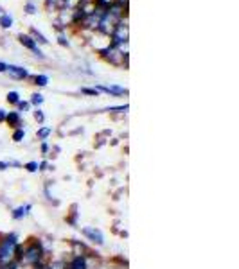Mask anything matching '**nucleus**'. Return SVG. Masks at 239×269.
Here are the masks:
<instances>
[{"label": "nucleus", "mask_w": 239, "mask_h": 269, "mask_svg": "<svg viewBox=\"0 0 239 269\" xmlns=\"http://www.w3.org/2000/svg\"><path fill=\"white\" fill-rule=\"evenodd\" d=\"M23 244V251H22V259H20V264L25 266V268H31L36 262H41V260H49V255H47L45 246H43V241L38 237L29 239L27 242H22Z\"/></svg>", "instance_id": "f257e3e1"}, {"label": "nucleus", "mask_w": 239, "mask_h": 269, "mask_svg": "<svg viewBox=\"0 0 239 269\" xmlns=\"http://www.w3.org/2000/svg\"><path fill=\"white\" fill-rule=\"evenodd\" d=\"M20 244V237L16 233H4L0 235V268L16 262V248Z\"/></svg>", "instance_id": "f03ea898"}, {"label": "nucleus", "mask_w": 239, "mask_h": 269, "mask_svg": "<svg viewBox=\"0 0 239 269\" xmlns=\"http://www.w3.org/2000/svg\"><path fill=\"white\" fill-rule=\"evenodd\" d=\"M99 52L106 61L112 63V65H115V67H121L122 61H124V58H126V54H122V50L119 49V47H112V45L106 47V49H101Z\"/></svg>", "instance_id": "7ed1b4c3"}, {"label": "nucleus", "mask_w": 239, "mask_h": 269, "mask_svg": "<svg viewBox=\"0 0 239 269\" xmlns=\"http://www.w3.org/2000/svg\"><path fill=\"white\" fill-rule=\"evenodd\" d=\"M81 235L90 244H94V246H104L103 232L99 228H95V226H85V228H81Z\"/></svg>", "instance_id": "20e7f679"}, {"label": "nucleus", "mask_w": 239, "mask_h": 269, "mask_svg": "<svg viewBox=\"0 0 239 269\" xmlns=\"http://www.w3.org/2000/svg\"><path fill=\"white\" fill-rule=\"evenodd\" d=\"M70 248H72V255L99 257V253H95L94 255V250H92L88 244H85L83 241H77V239H72V241H70Z\"/></svg>", "instance_id": "39448f33"}, {"label": "nucleus", "mask_w": 239, "mask_h": 269, "mask_svg": "<svg viewBox=\"0 0 239 269\" xmlns=\"http://www.w3.org/2000/svg\"><path fill=\"white\" fill-rule=\"evenodd\" d=\"M31 210H32L31 203H23V205L16 206V208H13V210H11V217H13L14 221H22V219H25L29 214H31Z\"/></svg>", "instance_id": "423d86ee"}, {"label": "nucleus", "mask_w": 239, "mask_h": 269, "mask_svg": "<svg viewBox=\"0 0 239 269\" xmlns=\"http://www.w3.org/2000/svg\"><path fill=\"white\" fill-rule=\"evenodd\" d=\"M18 40H20V43H22L23 47H27L29 50H32V52L36 54L38 58H45V56H43V52H41V50L38 49L36 41L32 40V38H31V36H29V34H20V36H18Z\"/></svg>", "instance_id": "0eeeda50"}, {"label": "nucleus", "mask_w": 239, "mask_h": 269, "mask_svg": "<svg viewBox=\"0 0 239 269\" xmlns=\"http://www.w3.org/2000/svg\"><path fill=\"white\" fill-rule=\"evenodd\" d=\"M7 72H9V76L13 77V79H16V81H23V79H27V77H31L25 68L16 67V65H7Z\"/></svg>", "instance_id": "6e6552de"}, {"label": "nucleus", "mask_w": 239, "mask_h": 269, "mask_svg": "<svg viewBox=\"0 0 239 269\" xmlns=\"http://www.w3.org/2000/svg\"><path fill=\"white\" fill-rule=\"evenodd\" d=\"M5 122H7L13 130H16V128H23L20 112H7V115H5Z\"/></svg>", "instance_id": "1a4fd4ad"}, {"label": "nucleus", "mask_w": 239, "mask_h": 269, "mask_svg": "<svg viewBox=\"0 0 239 269\" xmlns=\"http://www.w3.org/2000/svg\"><path fill=\"white\" fill-rule=\"evenodd\" d=\"M77 208H79V205H77V203H74V205L70 206V212H68V215L65 217L67 224H70V226H74V228H77V217H79V212H77Z\"/></svg>", "instance_id": "9d476101"}, {"label": "nucleus", "mask_w": 239, "mask_h": 269, "mask_svg": "<svg viewBox=\"0 0 239 269\" xmlns=\"http://www.w3.org/2000/svg\"><path fill=\"white\" fill-rule=\"evenodd\" d=\"M99 92H104V94H110V95H126L128 90L126 88H121V86H97Z\"/></svg>", "instance_id": "9b49d317"}, {"label": "nucleus", "mask_w": 239, "mask_h": 269, "mask_svg": "<svg viewBox=\"0 0 239 269\" xmlns=\"http://www.w3.org/2000/svg\"><path fill=\"white\" fill-rule=\"evenodd\" d=\"M94 269H124V266H113V260H97Z\"/></svg>", "instance_id": "f8f14e48"}, {"label": "nucleus", "mask_w": 239, "mask_h": 269, "mask_svg": "<svg viewBox=\"0 0 239 269\" xmlns=\"http://www.w3.org/2000/svg\"><path fill=\"white\" fill-rule=\"evenodd\" d=\"M50 134H52V128H40V130H38V133H36V136L41 140V142H43V140L49 138Z\"/></svg>", "instance_id": "ddd939ff"}, {"label": "nucleus", "mask_w": 239, "mask_h": 269, "mask_svg": "<svg viewBox=\"0 0 239 269\" xmlns=\"http://www.w3.org/2000/svg\"><path fill=\"white\" fill-rule=\"evenodd\" d=\"M43 101H45V97H43V95L41 94H32L31 95V101H29V103H31V106H41V104H43Z\"/></svg>", "instance_id": "4468645a"}, {"label": "nucleus", "mask_w": 239, "mask_h": 269, "mask_svg": "<svg viewBox=\"0 0 239 269\" xmlns=\"http://www.w3.org/2000/svg\"><path fill=\"white\" fill-rule=\"evenodd\" d=\"M23 138H25V128H16L13 131V140L14 142H22Z\"/></svg>", "instance_id": "2eb2a0df"}, {"label": "nucleus", "mask_w": 239, "mask_h": 269, "mask_svg": "<svg viewBox=\"0 0 239 269\" xmlns=\"http://www.w3.org/2000/svg\"><path fill=\"white\" fill-rule=\"evenodd\" d=\"M0 25L4 27V29H9L13 25V18L9 14H0Z\"/></svg>", "instance_id": "dca6fc26"}, {"label": "nucleus", "mask_w": 239, "mask_h": 269, "mask_svg": "<svg viewBox=\"0 0 239 269\" xmlns=\"http://www.w3.org/2000/svg\"><path fill=\"white\" fill-rule=\"evenodd\" d=\"M23 169L27 170V172H31V174H34V172H38V161L31 160L27 161V163H23Z\"/></svg>", "instance_id": "f3484780"}, {"label": "nucleus", "mask_w": 239, "mask_h": 269, "mask_svg": "<svg viewBox=\"0 0 239 269\" xmlns=\"http://www.w3.org/2000/svg\"><path fill=\"white\" fill-rule=\"evenodd\" d=\"M5 101H7V103L9 104H14V106H16V104H18V101H20V94L18 92H9V94H7V97H5Z\"/></svg>", "instance_id": "a211bd4d"}, {"label": "nucleus", "mask_w": 239, "mask_h": 269, "mask_svg": "<svg viewBox=\"0 0 239 269\" xmlns=\"http://www.w3.org/2000/svg\"><path fill=\"white\" fill-rule=\"evenodd\" d=\"M34 85H36V86H47V85H49V77H47L45 74L34 76Z\"/></svg>", "instance_id": "6ab92c4d"}, {"label": "nucleus", "mask_w": 239, "mask_h": 269, "mask_svg": "<svg viewBox=\"0 0 239 269\" xmlns=\"http://www.w3.org/2000/svg\"><path fill=\"white\" fill-rule=\"evenodd\" d=\"M45 170H54V165H50L49 161H38V172H45Z\"/></svg>", "instance_id": "aec40b11"}, {"label": "nucleus", "mask_w": 239, "mask_h": 269, "mask_svg": "<svg viewBox=\"0 0 239 269\" xmlns=\"http://www.w3.org/2000/svg\"><path fill=\"white\" fill-rule=\"evenodd\" d=\"M31 34H32L31 38H32V40H34V41H40V43H47V41H49V40H45V36L41 34V32H38L36 29H32Z\"/></svg>", "instance_id": "412c9836"}, {"label": "nucleus", "mask_w": 239, "mask_h": 269, "mask_svg": "<svg viewBox=\"0 0 239 269\" xmlns=\"http://www.w3.org/2000/svg\"><path fill=\"white\" fill-rule=\"evenodd\" d=\"M34 121H36L38 124H43V122H45V113L41 112L40 108H36V110H34Z\"/></svg>", "instance_id": "4be33fe9"}, {"label": "nucleus", "mask_w": 239, "mask_h": 269, "mask_svg": "<svg viewBox=\"0 0 239 269\" xmlns=\"http://www.w3.org/2000/svg\"><path fill=\"white\" fill-rule=\"evenodd\" d=\"M128 104H124V106H112V108H108L106 112H112V113H126L128 112Z\"/></svg>", "instance_id": "5701e85b"}, {"label": "nucleus", "mask_w": 239, "mask_h": 269, "mask_svg": "<svg viewBox=\"0 0 239 269\" xmlns=\"http://www.w3.org/2000/svg\"><path fill=\"white\" fill-rule=\"evenodd\" d=\"M16 106H18V110H20V112H23V113L31 110V103H27V101H22V99L18 101V104H16Z\"/></svg>", "instance_id": "b1692460"}, {"label": "nucleus", "mask_w": 239, "mask_h": 269, "mask_svg": "<svg viewBox=\"0 0 239 269\" xmlns=\"http://www.w3.org/2000/svg\"><path fill=\"white\" fill-rule=\"evenodd\" d=\"M40 151H41V156H49V152H50V145L47 143V140H43L41 142V145H40Z\"/></svg>", "instance_id": "393cba45"}, {"label": "nucleus", "mask_w": 239, "mask_h": 269, "mask_svg": "<svg viewBox=\"0 0 239 269\" xmlns=\"http://www.w3.org/2000/svg\"><path fill=\"white\" fill-rule=\"evenodd\" d=\"M81 94L94 95V97H97V95H99V90H97V88H81Z\"/></svg>", "instance_id": "a878e982"}, {"label": "nucleus", "mask_w": 239, "mask_h": 269, "mask_svg": "<svg viewBox=\"0 0 239 269\" xmlns=\"http://www.w3.org/2000/svg\"><path fill=\"white\" fill-rule=\"evenodd\" d=\"M25 11H27L29 14H34V13H36V5L31 4V2H29V4L25 5Z\"/></svg>", "instance_id": "bb28decb"}, {"label": "nucleus", "mask_w": 239, "mask_h": 269, "mask_svg": "<svg viewBox=\"0 0 239 269\" xmlns=\"http://www.w3.org/2000/svg\"><path fill=\"white\" fill-rule=\"evenodd\" d=\"M7 165H9V169H11V167H14V169H20V167H22V163H20V161H16V160H9V161H7Z\"/></svg>", "instance_id": "cd10ccee"}, {"label": "nucleus", "mask_w": 239, "mask_h": 269, "mask_svg": "<svg viewBox=\"0 0 239 269\" xmlns=\"http://www.w3.org/2000/svg\"><path fill=\"white\" fill-rule=\"evenodd\" d=\"M9 169V165H7V161H2L0 160V172H4V170Z\"/></svg>", "instance_id": "c85d7f7f"}, {"label": "nucleus", "mask_w": 239, "mask_h": 269, "mask_svg": "<svg viewBox=\"0 0 239 269\" xmlns=\"http://www.w3.org/2000/svg\"><path fill=\"white\" fill-rule=\"evenodd\" d=\"M5 115H7V112L0 108V124H2V122H5Z\"/></svg>", "instance_id": "c756f323"}, {"label": "nucleus", "mask_w": 239, "mask_h": 269, "mask_svg": "<svg viewBox=\"0 0 239 269\" xmlns=\"http://www.w3.org/2000/svg\"><path fill=\"white\" fill-rule=\"evenodd\" d=\"M4 72H7V65L0 61V74H4Z\"/></svg>", "instance_id": "7c9ffc66"}, {"label": "nucleus", "mask_w": 239, "mask_h": 269, "mask_svg": "<svg viewBox=\"0 0 239 269\" xmlns=\"http://www.w3.org/2000/svg\"><path fill=\"white\" fill-rule=\"evenodd\" d=\"M59 43H61V45H68V40H65V36H59Z\"/></svg>", "instance_id": "2f4dec72"}]
</instances>
